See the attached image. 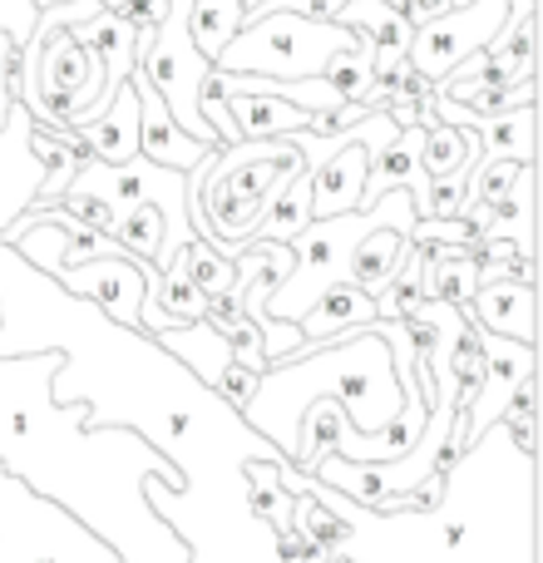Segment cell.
I'll return each mask as SVG.
<instances>
[{
  "label": "cell",
  "mask_w": 543,
  "mask_h": 563,
  "mask_svg": "<svg viewBox=\"0 0 543 563\" xmlns=\"http://www.w3.org/2000/svg\"><path fill=\"white\" fill-rule=\"evenodd\" d=\"M243 25H247L243 0H193V10H188V40H193L203 65H213V59L237 40Z\"/></svg>",
  "instance_id": "obj_17"
},
{
  "label": "cell",
  "mask_w": 543,
  "mask_h": 563,
  "mask_svg": "<svg viewBox=\"0 0 543 563\" xmlns=\"http://www.w3.org/2000/svg\"><path fill=\"white\" fill-rule=\"evenodd\" d=\"M331 20L346 30H361V35L376 45V79L390 75V69L406 59L410 35H415V25L400 20L386 0H336V5H331Z\"/></svg>",
  "instance_id": "obj_12"
},
{
  "label": "cell",
  "mask_w": 543,
  "mask_h": 563,
  "mask_svg": "<svg viewBox=\"0 0 543 563\" xmlns=\"http://www.w3.org/2000/svg\"><path fill=\"white\" fill-rule=\"evenodd\" d=\"M410 233H415V228L386 223V228H376V233L361 238L356 253H351V263H346V282H351V287H361V291H370V297H380V291L390 287V277H396V267L406 263Z\"/></svg>",
  "instance_id": "obj_15"
},
{
  "label": "cell",
  "mask_w": 543,
  "mask_h": 563,
  "mask_svg": "<svg viewBox=\"0 0 543 563\" xmlns=\"http://www.w3.org/2000/svg\"><path fill=\"white\" fill-rule=\"evenodd\" d=\"M277 485L317 505L321 529H301L311 563H539L534 445H519L509 426H489L445 460L435 499L420 509H361L287 460Z\"/></svg>",
  "instance_id": "obj_2"
},
{
  "label": "cell",
  "mask_w": 543,
  "mask_h": 563,
  "mask_svg": "<svg viewBox=\"0 0 543 563\" xmlns=\"http://www.w3.org/2000/svg\"><path fill=\"white\" fill-rule=\"evenodd\" d=\"M65 351L0 356V470L59 505L109 544L119 563H188V544L144 505V479L184 489L174 460L119 426L89 430V406H59L49 380Z\"/></svg>",
  "instance_id": "obj_1"
},
{
  "label": "cell",
  "mask_w": 543,
  "mask_h": 563,
  "mask_svg": "<svg viewBox=\"0 0 543 563\" xmlns=\"http://www.w3.org/2000/svg\"><path fill=\"white\" fill-rule=\"evenodd\" d=\"M469 321L489 336L505 341H524V346H539V317H534V282L529 277H499L475 287V297L465 301Z\"/></svg>",
  "instance_id": "obj_10"
},
{
  "label": "cell",
  "mask_w": 543,
  "mask_h": 563,
  "mask_svg": "<svg viewBox=\"0 0 543 563\" xmlns=\"http://www.w3.org/2000/svg\"><path fill=\"white\" fill-rule=\"evenodd\" d=\"M0 563H119V554L0 470Z\"/></svg>",
  "instance_id": "obj_5"
},
{
  "label": "cell",
  "mask_w": 543,
  "mask_h": 563,
  "mask_svg": "<svg viewBox=\"0 0 543 563\" xmlns=\"http://www.w3.org/2000/svg\"><path fill=\"white\" fill-rule=\"evenodd\" d=\"M129 89H134V99H138V158H148V164H158V168H174V174H188L208 148H218V144H198V139H188L184 129L174 124L168 104L158 99V89L148 85V75L138 65L129 69Z\"/></svg>",
  "instance_id": "obj_8"
},
{
  "label": "cell",
  "mask_w": 543,
  "mask_h": 563,
  "mask_svg": "<svg viewBox=\"0 0 543 563\" xmlns=\"http://www.w3.org/2000/svg\"><path fill=\"white\" fill-rule=\"evenodd\" d=\"M321 79H326V85L341 95V104H366L370 85H376V45H370V40L356 30V45H351L346 55L331 59Z\"/></svg>",
  "instance_id": "obj_20"
},
{
  "label": "cell",
  "mask_w": 543,
  "mask_h": 563,
  "mask_svg": "<svg viewBox=\"0 0 543 563\" xmlns=\"http://www.w3.org/2000/svg\"><path fill=\"white\" fill-rule=\"evenodd\" d=\"M505 25H509V0H465V5L425 20V25L410 35L406 65L415 69L425 85H435V79H445L465 55H475L489 40L505 35Z\"/></svg>",
  "instance_id": "obj_6"
},
{
  "label": "cell",
  "mask_w": 543,
  "mask_h": 563,
  "mask_svg": "<svg viewBox=\"0 0 543 563\" xmlns=\"http://www.w3.org/2000/svg\"><path fill=\"white\" fill-rule=\"evenodd\" d=\"M154 341L178 361V366L188 371V376L203 380L208 390H218L223 371L233 366V351H228L223 331H218L208 317H203V321H188V327H174V331H158Z\"/></svg>",
  "instance_id": "obj_14"
},
{
  "label": "cell",
  "mask_w": 543,
  "mask_h": 563,
  "mask_svg": "<svg viewBox=\"0 0 543 563\" xmlns=\"http://www.w3.org/2000/svg\"><path fill=\"white\" fill-rule=\"evenodd\" d=\"M317 400H336L346 410L351 430H361V435H380L400 416L406 390L396 380V361H390V346L376 331V321L351 331V336H336L326 346H307L301 356L267 366L257 376V390L247 396L243 420L287 465H297L301 416Z\"/></svg>",
  "instance_id": "obj_3"
},
{
  "label": "cell",
  "mask_w": 543,
  "mask_h": 563,
  "mask_svg": "<svg viewBox=\"0 0 543 563\" xmlns=\"http://www.w3.org/2000/svg\"><path fill=\"white\" fill-rule=\"evenodd\" d=\"M356 45V30L307 10H263L237 30V40L213 59L223 75H267V79H321L336 55Z\"/></svg>",
  "instance_id": "obj_4"
},
{
  "label": "cell",
  "mask_w": 543,
  "mask_h": 563,
  "mask_svg": "<svg viewBox=\"0 0 543 563\" xmlns=\"http://www.w3.org/2000/svg\"><path fill=\"white\" fill-rule=\"evenodd\" d=\"M370 321H380L376 297L361 291V287H351V282H336V287L321 291L317 307H311L297 327H301V341H307V346H326V341L351 336V331L370 327Z\"/></svg>",
  "instance_id": "obj_13"
},
{
  "label": "cell",
  "mask_w": 543,
  "mask_h": 563,
  "mask_svg": "<svg viewBox=\"0 0 543 563\" xmlns=\"http://www.w3.org/2000/svg\"><path fill=\"white\" fill-rule=\"evenodd\" d=\"M55 287H65L75 301H89L99 317H109L124 331H144L138 327V311L144 297L158 287V267L138 263V257H95V263L65 267L55 277Z\"/></svg>",
  "instance_id": "obj_7"
},
{
  "label": "cell",
  "mask_w": 543,
  "mask_h": 563,
  "mask_svg": "<svg viewBox=\"0 0 543 563\" xmlns=\"http://www.w3.org/2000/svg\"><path fill=\"white\" fill-rule=\"evenodd\" d=\"M311 174H317V168H307L301 178H291V188L263 213V223H257V233L247 238V247L253 243H291V238L311 223Z\"/></svg>",
  "instance_id": "obj_19"
},
{
  "label": "cell",
  "mask_w": 543,
  "mask_h": 563,
  "mask_svg": "<svg viewBox=\"0 0 543 563\" xmlns=\"http://www.w3.org/2000/svg\"><path fill=\"white\" fill-rule=\"evenodd\" d=\"M435 114H440V124L475 129L485 164H495V158H509V164H534V148H539L534 104L509 109V114H469V109H459L455 99H435Z\"/></svg>",
  "instance_id": "obj_9"
},
{
  "label": "cell",
  "mask_w": 543,
  "mask_h": 563,
  "mask_svg": "<svg viewBox=\"0 0 543 563\" xmlns=\"http://www.w3.org/2000/svg\"><path fill=\"white\" fill-rule=\"evenodd\" d=\"M75 139H79V148H85V158H95V164H109V168L134 164L138 158V99H134V89H129V79L114 95V104H109L95 124L75 129Z\"/></svg>",
  "instance_id": "obj_11"
},
{
  "label": "cell",
  "mask_w": 543,
  "mask_h": 563,
  "mask_svg": "<svg viewBox=\"0 0 543 563\" xmlns=\"http://www.w3.org/2000/svg\"><path fill=\"white\" fill-rule=\"evenodd\" d=\"M228 114L237 124V139H291L307 129V109L287 104V99H267V95H228Z\"/></svg>",
  "instance_id": "obj_16"
},
{
  "label": "cell",
  "mask_w": 543,
  "mask_h": 563,
  "mask_svg": "<svg viewBox=\"0 0 543 563\" xmlns=\"http://www.w3.org/2000/svg\"><path fill=\"white\" fill-rule=\"evenodd\" d=\"M450 99H455L459 109H469V114H509V109L534 104V79H519V85H505V89H459V95H450Z\"/></svg>",
  "instance_id": "obj_22"
},
{
  "label": "cell",
  "mask_w": 543,
  "mask_h": 563,
  "mask_svg": "<svg viewBox=\"0 0 543 563\" xmlns=\"http://www.w3.org/2000/svg\"><path fill=\"white\" fill-rule=\"evenodd\" d=\"M109 238H114L129 257L158 267V253H164V213H158L154 203H134L119 213V223L109 228Z\"/></svg>",
  "instance_id": "obj_21"
},
{
  "label": "cell",
  "mask_w": 543,
  "mask_h": 563,
  "mask_svg": "<svg viewBox=\"0 0 543 563\" xmlns=\"http://www.w3.org/2000/svg\"><path fill=\"white\" fill-rule=\"evenodd\" d=\"M485 164V154H479V134L465 124H435L425 129V144H420V168H425V178L435 184V178H450L455 168L465 164Z\"/></svg>",
  "instance_id": "obj_18"
}]
</instances>
